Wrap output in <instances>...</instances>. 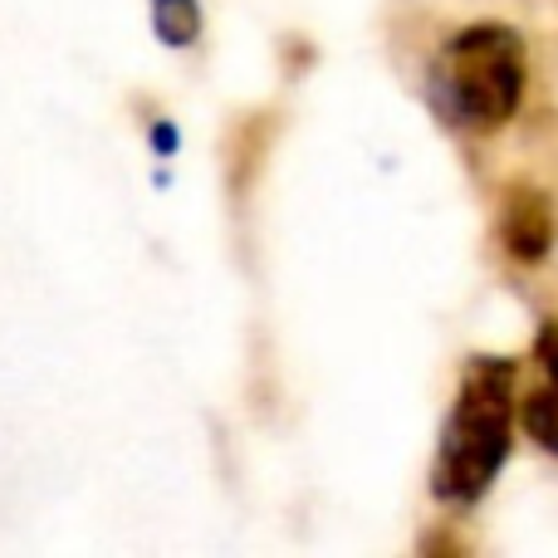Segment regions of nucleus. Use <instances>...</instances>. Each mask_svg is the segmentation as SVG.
Instances as JSON below:
<instances>
[{
	"label": "nucleus",
	"mask_w": 558,
	"mask_h": 558,
	"mask_svg": "<svg viewBox=\"0 0 558 558\" xmlns=\"http://www.w3.org/2000/svg\"><path fill=\"white\" fill-rule=\"evenodd\" d=\"M534 363H539V383L524 397V432L558 456V324L544 328L539 343H534Z\"/></svg>",
	"instance_id": "obj_4"
},
{
	"label": "nucleus",
	"mask_w": 558,
	"mask_h": 558,
	"mask_svg": "<svg viewBox=\"0 0 558 558\" xmlns=\"http://www.w3.org/2000/svg\"><path fill=\"white\" fill-rule=\"evenodd\" d=\"M153 29L172 49L192 45L202 35V5L196 0H153Z\"/></svg>",
	"instance_id": "obj_5"
},
{
	"label": "nucleus",
	"mask_w": 558,
	"mask_h": 558,
	"mask_svg": "<svg viewBox=\"0 0 558 558\" xmlns=\"http://www.w3.org/2000/svg\"><path fill=\"white\" fill-rule=\"evenodd\" d=\"M524 78H530L524 39L510 25L485 20L446 39L432 69V98L465 133H495L520 113Z\"/></svg>",
	"instance_id": "obj_2"
},
{
	"label": "nucleus",
	"mask_w": 558,
	"mask_h": 558,
	"mask_svg": "<svg viewBox=\"0 0 558 558\" xmlns=\"http://www.w3.org/2000/svg\"><path fill=\"white\" fill-rule=\"evenodd\" d=\"M500 241L514 260L534 265L549 255L554 245V211L534 186H510L505 192V206H500Z\"/></svg>",
	"instance_id": "obj_3"
},
{
	"label": "nucleus",
	"mask_w": 558,
	"mask_h": 558,
	"mask_svg": "<svg viewBox=\"0 0 558 558\" xmlns=\"http://www.w3.org/2000/svg\"><path fill=\"white\" fill-rule=\"evenodd\" d=\"M514 383L520 367L510 357L481 353L465 363L432 461V495L441 505H475L505 471L514 436Z\"/></svg>",
	"instance_id": "obj_1"
}]
</instances>
